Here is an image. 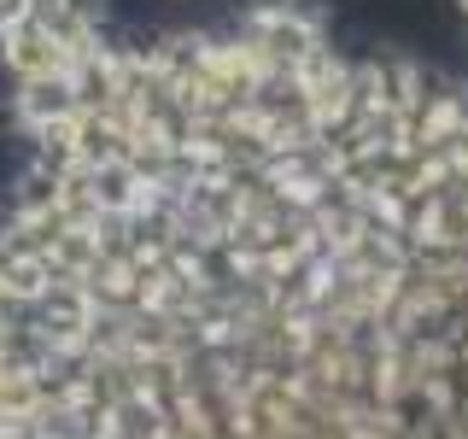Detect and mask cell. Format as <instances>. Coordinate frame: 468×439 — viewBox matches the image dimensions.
<instances>
[{"mask_svg":"<svg viewBox=\"0 0 468 439\" xmlns=\"http://www.w3.org/2000/svg\"><path fill=\"white\" fill-rule=\"evenodd\" d=\"M41 0H0V29H6L12 18H24V12H36Z\"/></svg>","mask_w":468,"mask_h":439,"instance_id":"2","label":"cell"},{"mask_svg":"<svg viewBox=\"0 0 468 439\" xmlns=\"http://www.w3.org/2000/svg\"><path fill=\"white\" fill-rule=\"evenodd\" d=\"M0 100V439H463L468 88L292 0H41Z\"/></svg>","mask_w":468,"mask_h":439,"instance_id":"1","label":"cell"}]
</instances>
